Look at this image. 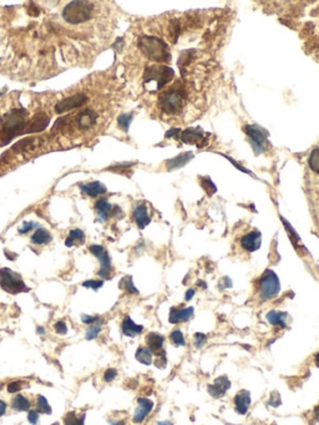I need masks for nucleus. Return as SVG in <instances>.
Masks as SVG:
<instances>
[{
    "instance_id": "7ed1b4c3",
    "label": "nucleus",
    "mask_w": 319,
    "mask_h": 425,
    "mask_svg": "<svg viewBox=\"0 0 319 425\" xmlns=\"http://www.w3.org/2000/svg\"><path fill=\"white\" fill-rule=\"evenodd\" d=\"M25 125H27V111L24 109H13L10 112L0 117L3 134L8 136L7 141L21 132V129L25 127Z\"/></svg>"
},
{
    "instance_id": "c03bdc74",
    "label": "nucleus",
    "mask_w": 319,
    "mask_h": 425,
    "mask_svg": "<svg viewBox=\"0 0 319 425\" xmlns=\"http://www.w3.org/2000/svg\"><path fill=\"white\" fill-rule=\"evenodd\" d=\"M110 424H111V425H125V421H112V420H110Z\"/></svg>"
},
{
    "instance_id": "c9c22d12",
    "label": "nucleus",
    "mask_w": 319,
    "mask_h": 425,
    "mask_svg": "<svg viewBox=\"0 0 319 425\" xmlns=\"http://www.w3.org/2000/svg\"><path fill=\"white\" fill-rule=\"evenodd\" d=\"M54 329H55V332L58 334H61V336H65V334L67 333V325L66 323L64 321H59L55 323V325H54Z\"/></svg>"
},
{
    "instance_id": "4468645a",
    "label": "nucleus",
    "mask_w": 319,
    "mask_h": 425,
    "mask_svg": "<svg viewBox=\"0 0 319 425\" xmlns=\"http://www.w3.org/2000/svg\"><path fill=\"white\" fill-rule=\"evenodd\" d=\"M163 343H165V337L161 336V334L159 333L151 332L150 334H148V337H146V344H148V348L155 354H159L162 352Z\"/></svg>"
},
{
    "instance_id": "9d476101",
    "label": "nucleus",
    "mask_w": 319,
    "mask_h": 425,
    "mask_svg": "<svg viewBox=\"0 0 319 425\" xmlns=\"http://www.w3.org/2000/svg\"><path fill=\"white\" fill-rule=\"evenodd\" d=\"M96 120H97V115L90 109L84 110L83 112H80V114L76 116V124H78L79 129L81 130H86L90 129L91 126H94L96 124Z\"/></svg>"
},
{
    "instance_id": "423d86ee",
    "label": "nucleus",
    "mask_w": 319,
    "mask_h": 425,
    "mask_svg": "<svg viewBox=\"0 0 319 425\" xmlns=\"http://www.w3.org/2000/svg\"><path fill=\"white\" fill-rule=\"evenodd\" d=\"M89 251L97 257L100 261V271H99V276L101 278H109L110 273H111V259H110L109 253L105 251V248L100 245H92L89 247Z\"/></svg>"
},
{
    "instance_id": "72a5a7b5",
    "label": "nucleus",
    "mask_w": 319,
    "mask_h": 425,
    "mask_svg": "<svg viewBox=\"0 0 319 425\" xmlns=\"http://www.w3.org/2000/svg\"><path fill=\"white\" fill-rule=\"evenodd\" d=\"M104 285V280H95V279H90V280H85V282L83 283V287L85 288H91V290L94 291H97L99 288L103 287Z\"/></svg>"
},
{
    "instance_id": "393cba45",
    "label": "nucleus",
    "mask_w": 319,
    "mask_h": 425,
    "mask_svg": "<svg viewBox=\"0 0 319 425\" xmlns=\"http://www.w3.org/2000/svg\"><path fill=\"white\" fill-rule=\"evenodd\" d=\"M286 318L287 313L284 312H271L267 314V319L271 324L273 325H281V327H286Z\"/></svg>"
},
{
    "instance_id": "4be33fe9",
    "label": "nucleus",
    "mask_w": 319,
    "mask_h": 425,
    "mask_svg": "<svg viewBox=\"0 0 319 425\" xmlns=\"http://www.w3.org/2000/svg\"><path fill=\"white\" fill-rule=\"evenodd\" d=\"M30 405H32V403H30L29 399L21 394L15 395L13 398V400H11V408L14 410H16V412H29Z\"/></svg>"
},
{
    "instance_id": "a18cd8bd",
    "label": "nucleus",
    "mask_w": 319,
    "mask_h": 425,
    "mask_svg": "<svg viewBox=\"0 0 319 425\" xmlns=\"http://www.w3.org/2000/svg\"><path fill=\"white\" fill-rule=\"evenodd\" d=\"M44 330H45V329H44L43 327H38V329H36V333H38V334H44V333H45Z\"/></svg>"
},
{
    "instance_id": "39448f33",
    "label": "nucleus",
    "mask_w": 319,
    "mask_h": 425,
    "mask_svg": "<svg viewBox=\"0 0 319 425\" xmlns=\"http://www.w3.org/2000/svg\"><path fill=\"white\" fill-rule=\"evenodd\" d=\"M0 287L11 294L29 292V288L25 285L20 274L10 270V268H2L0 270Z\"/></svg>"
},
{
    "instance_id": "5701e85b",
    "label": "nucleus",
    "mask_w": 319,
    "mask_h": 425,
    "mask_svg": "<svg viewBox=\"0 0 319 425\" xmlns=\"http://www.w3.org/2000/svg\"><path fill=\"white\" fill-rule=\"evenodd\" d=\"M84 242H85V233L81 229H72L70 231L67 239L65 240V246L72 247L75 245H83Z\"/></svg>"
},
{
    "instance_id": "6e6552de",
    "label": "nucleus",
    "mask_w": 319,
    "mask_h": 425,
    "mask_svg": "<svg viewBox=\"0 0 319 425\" xmlns=\"http://www.w3.org/2000/svg\"><path fill=\"white\" fill-rule=\"evenodd\" d=\"M238 243L244 252H255L261 246V233L257 229H250L242 234Z\"/></svg>"
},
{
    "instance_id": "2eb2a0df",
    "label": "nucleus",
    "mask_w": 319,
    "mask_h": 425,
    "mask_svg": "<svg viewBox=\"0 0 319 425\" xmlns=\"http://www.w3.org/2000/svg\"><path fill=\"white\" fill-rule=\"evenodd\" d=\"M134 220H135V222H136V225L138 226V228H145L146 226L150 223V220H151V218H150L149 216L148 207H146L143 203L137 205L136 207H135Z\"/></svg>"
},
{
    "instance_id": "dca6fc26",
    "label": "nucleus",
    "mask_w": 319,
    "mask_h": 425,
    "mask_svg": "<svg viewBox=\"0 0 319 425\" xmlns=\"http://www.w3.org/2000/svg\"><path fill=\"white\" fill-rule=\"evenodd\" d=\"M80 190L90 197H96L99 196V195H104L106 192V187L101 182H99V181H94V182L90 183H83V185H80Z\"/></svg>"
},
{
    "instance_id": "09e8293b",
    "label": "nucleus",
    "mask_w": 319,
    "mask_h": 425,
    "mask_svg": "<svg viewBox=\"0 0 319 425\" xmlns=\"http://www.w3.org/2000/svg\"><path fill=\"white\" fill-rule=\"evenodd\" d=\"M52 425H60V423H54V424H52Z\"/></svg>"
},
{
    "instance_id": "6ab92c4d",
    "label": "nucleus",
    "mask_w": 319,
    "mask_h": 425,
    "mask_svg": "<svg viewBox=\"0 0 319 425\" xmlns=\"http://www.w3.org/2000/svg\"><path fill=\"white\" fill-rule=\"evenodd\" d=\"M95 209L96 214H97L99 216V220L104 222V221H106L107 218H109L110 214H111L112 206L110 205L109 201H107L106 198H100V200L95 203Z\"/></svg>"
},
{
    "instance_id": "ea45409f",
    "label": "nucleus",
    "mask_w": 319,
    "mask_h": 425,
    "mask_svg": "<svg viewBox=\"0 0 319 425\" xmlns=\"http://www.w3.org/2000/svg\"><path fill=\"white\" fill-rule=\"evenodd\" d=\"M35 226L36 225L34 222H24V223H22L21 227L19 228V233H21V234L28 233V232L32 231V229L35 227Z\"/></svg>"
},
{
    "instance_id": "f8f14e48",
    "label": "nucleus",
    "mask_w": 319,
    "mask_h": 425,
    "mask_svg": "<svg viewBox=\"0 0 319 425\" xmlns=\"http://www.w3.org/2000/svg\"><path fill=\"white\" fill-rule=\"evenodd\" d=\"M137 403L138 407L137 409L135 410L134 421L135 423H141V421L150 414V412H151L152 408H154V403L146 398H140L137 400Z\"/></svg>"
},
{
    "instance_id": "cd10ccee",
    "label": "nucleus",
    "mask_w": 319,
    "mask_h": 425,
    "mask_svg": "<svg viewBox=\"0 0 319 425\" xmlns=\"http://www.w3.org/2000/svg\"><path fill=\"white\" fill-rule=\"evenodd\" d=\"M36 410H38V413H43V414H52L53 413L52 407L47 403L46 398L43 395L36 396Z\"/></svg>"
},
{
    "instance_id": "f257e3e1",
    "label": "nucleus",
    "mask_w": 319,
    "mask_h": 425,
    "mask_svg": "<svg viewBox=\"0 0 319 425\" xmlns=\"http://www.w3.org/2000/svg\"><path fill=\"white\" fill-rule=\"evenodd\" d=\"M138 48H140L143 55L152 61L161 62L170 58L167 45L165 44V41L156 38V36H141L138 39Z\"/></svg>"
},
{
    "instance_id": "1a4fd4ad",
    "label": "nucleus",
    "mask_w": 319,
    "mask_h": 425,
    "mask_svg": "<svg viewBox=\"0 0 319 425\" xmlns=\"http://www.w3.org/2000/svg\"><path fill=\"white\" fill-rule=\"evenodd\" d=\"M230 387L231 382L228 381L227 376L222 375L219 376V378H217L213 384L208 385V392H210V394L214 396V398H221V396L225 395L226 392L230 389Z\"/></svg>"
},
{
    "instance_id": "a19ab883",
    "label": "nucleus",
    "mask_w": 319,
    "mask_h": 425,
    "mask_svg": "<svg viewBox=\"0 0 319 425\" xmlns=\"http://www.w3.org/2000/svg\"><path fill=\"white\" fill-rule=\"evenodd\" d=\"M194 339H196V347L197 348H201L206 342V337L201 333H197L196 336H194Z\"/></svg>"
},
{
    "instance_id": "37998d69",
    "label": "nucleus",
    "mask_w": 319,
    "mask_h": 425,
    "mask_svg": "<svg viewBox=\"0 0 319 425\" xmlns=\"http://www.w3.org/2000/svg\"><path fill=\"white\" fill-rule=\"evenodd\" d=\"M193 294H194V291H193V290H190V291H188L187 296H186V301H190V299L192 298V296H193Z\"/></svg>"
},
{
    "instance_id": "49530a36",
    "label": "nucleus",
    "mask_w": 319,
    "mask_h": 425,
    "mask_svg": "<svg viewBox=\"0 0 319 425\" xmlns=\"http://www.w3.org/2000/svg\"><path fill=\"white\" fill-rule=\"evenodd\" d=\"M314 414H315V415H317V416H318V418H319V405H318V407H317V408H315V409H314Z\"/></svg>"
},
{
    "instance_id": "de8ad7c7",
    "label": "nucleus",
    "mask_w": 319,
    "mask_h": 425,
    "mask_svg": "<svg viewBox=\"0 0 319 425\" xmlns=\"http://www.w3.org/2000/svg\"><path fill=\"white\" fill-rule=\"evenodd\" d=\"M315 362H317V365L319 367V353L317 354V357H315Z\"/></svg>"
},
{
    "instance_id": "bb28decb",
    "label": "nucleus",
    "mask_w": 319,
    "mask_h": 425,
    "mask_svg": "<svg viewBox=\"0 0 319 425\" xmlns=\"http://www.w3.org/2000/svg\"><path fill=\"white\" fill-rule=\"evenodd\" d=\"M136 359L138 362H140V363H142V364H146V365H149V364H151V362H152V352L151 350L149 349L148 347H140L137 349V352H136Z\"/></svg>"
},
{
    "instance_id": "a211bd4d",
    "label": "nucleus",
    "mask_w": 319,
    "mask_h": 425,
    "mask_svg": "<svg viewBox=\"0 0 319 425\" xmlns=\"http://www.w3.org/2000/svg\"><path fill=\"white\" fill-rule=\"evenodd\" d=\"M121 329H122V333L128 337H136L138 334L143 330L142 325H138L132 321L130 317H125L122 323H121Z\"/></svg>"
},
{
    "instance_id": "79ce46f5",
    "label": "nucleus",
    "mask_w": 319,
    "mask_h": 425,
    "mask_svg": "<svg viewBox=\"0 0 319 425\" xmlns=\"http://www.w3.org/2000/svg\"><path fill=\"white\" fill-rule=\"evenodd\" d=\"M7 408H8L7 403H5L4 400H0V416H3L5 414V412H7Z\"/></svg>"
},
{
    "instance_id": "c756f323",
    "label": "nucleus",
    "mask_w": 319,
    "mask_h": 425,
    "mask_svg": "<svg viewBox=\"0 0 319 425\" xmlns=\"http://www.w3.org/2000/svg\"><path fill=\"white\" fill-rule=\"evenodd\" d=\"M101 330V323H96V324H91L90 325V328H87L86 333H85V338L87 341H92V339H95L96 337L99 336V333H100Z\"/></svg>"
},
{
    "instance_id": "a878e982",
    "label": "nucleus",
    "mask_w": 319,
    "mask_h": 425,
    "mask_svg": "<svg viewBox=\"0 0 319 425\" xmlns=\"http://www.w3.org/2000/svg\"><path fill=\"white\" fill-rule=\"evenodd\" d=\"M182 140L187 144H197V145H201L203 141V135L200 134L196 130H187L182 134Z\"/></svg>"
},
{
    "instance_id": "412c9836",
    "label": "nucleus",
    "mask_w": 319,
    "mask_h": 425,
    "mask_svg": "<svg viewBox=\"0 0 319 425\" xmlns=\"http://www.w3.org/2000/svg\"><path fill=\"white\" fill-rule=\"evenodd\" d=\"M53 237L50 232L45 228H38L32 236V243L34 245H47L52 242Z\"/></svg>"
},
{
    "instance_id": "7c9ffc66",
    "label": "nucleus",
    "mask_w": 319,
    "mask_h": 425,
    "mask_svg": "<svg viewBox=\"0 0 319 425\" xmlns=\"http://www.w3.org/2000/svg\"><path fill=\"white\" fill-rule=\"evenodd\" d=\"M309 166L314 172L319 174V149L314 150L309 156Z\"/></svg>"
},
{
    "instance_id": "2f4dec72",
    "label": "nucleus",
    "mask_w": 319,
    "mask_h": 425,
    "mask_svg": "<svg viewBox=\"0 0 319 425\" xmlns=\"http://www.w3.org/2000/svg\"><path fill=\"white\" fill-rule=\"evenodd\" d=\"M170 339L175 345H185V338H183V334L180 329L172 330L170 334Z\"/></svg>"
},
{
    "instance_id": "c85d7f7f",
    "label": "nucleus",
    "mask_w": 319,
    "mask_h": 425,
    "mask_svg": "<svg viewBox=\"0 0 319 425\" xmlns=\"http://www.w3.org/2000/svg\"><path fill=\"white\" fill-rule=\"evenodd\" d=\"M120 287L122 288L124 291L129 292V293H132V294H137L138 293L136 288H135L134 283H132V278L130 276L125 277V278H122V280H121V283H120Z\"/></svg>"
},
{
    "instance_id": "0eeeda50",
    "label": "nucleus",
    "mask_w": 319,
    "mask_h": 425,
    "mask_svg": "<svg viewBox=\"0 0 319 425\" xmlns=\"http://www.w3.org/2000/svg\"><path fill=\"white\" fill-rule=\"evenodd\" d=\"M87 101V96L85 93H75L72 96H67L55 105L56 114H64V112L71 111V110L78 109L83 106Z\"/></svg>"
},
{
    "instance_id": "e433bc0d",
    "label": "nucleus",
    "mask_w": 319,
    "mask_h": 425,
    "mask_svg": "<svg viewBox=\"0 0 319 425\" xmlns=\"http://www.w3.org/2000/svg\"><path fill=\"white\" fill-rule=\"evenodd\" d=\"M116 375H117V370L110 368V369H107L105 374H104V381L107 382V383H110V382H112L115 378H116Z\"/></svg>"
},
{
    "instance_id": "f704fd0d",
    "label": "nucleus",
    "mask_w": 319,
    "mask_h": 425,
    "mask_svg": "<svg viewBox=\"0 0 319 425\" xmlns=\"http://www.w3.org/2000/svg\"><path fill=\"white\" fill-rule=\"evenodd\" d=\"M24 388V383L20 381H14V382H10L9 384H8L7 389L9 393H16V392H20V390Z\"/></svg>"
},
{
    "instance_id": "9b49d317",
    "label": "nucleus",
    "mask_w": 319,
    "mask_h": 425,
    "mask_svg": "<svg viewBox=\"0 0 319 425\" xmlns=\"http://www.w3.org/2000/svg\"><path fill=\"white\" fill-rule=\"evenodd\" d=\"M50 117L46 114H38L30 120V123L28 124L27 130L24 132H39L43 131V130L46 129V126L49 125Z\"/></svg>"
},
{
    "instance_id": "f03ea898",
    "label": "nucleus",
    "mask_w": 319,
    "mask_h": 425,
    "mask_svg": "<svg viewBox=\"0 0 319 425\" xmlns=\"http://www.w3.org/2000/svg\"><path fill=\"white\" fill-rule=\"evenodd\" d=\"M281 291L278 277L273 271L268 270L263 273V276L257 282L256 287V301L259 303L268 302L276 298Z\"/></svg>"
},
{
    "instance_id": "58836bf2",
    "label": "nucleus",
    "mask_w": 319,
    "mask_h": 425,
    "mask_svg": "<svg viewBox=\"0 0 319 425\" xmlns=\"http://www.w3.org/2000/svg\"><path fill=\"white\" fill-rule=\"evenodd\" d=\"M99 318H100V317L99 316H86V314H83V316H81V319H83V323L84 324H94L95 322H100L99 321Z\"/></svg>"
},
{
    "instance_id": "b1692460",
    "label": "nucleus",
    "mask_w": 319,
    "mask_h": 425,
    "mask_svg": "<svg viewBox=\"0 0 319 425\" xmlns=\"http://www.w3.org/2000/svg\"><path fill=\"white\" fill-rule=\"evenodd\" d=\"M65 425H85V413L79 415L76 412H69L64 416Z\"/></svg>"
},
{
    "instance_id": "473e14b6",
    "label": "nucleus",
    "mask_w": 319,
    "mask_h": 425,
    "mask_svg": "<svg viewBox=\"0 0 319 425\" xmlns=\"http://www.w3.org/2000/svg\"><path fill=\"white\" fill-rule=\"evenodd\" d=\"M132 120V116L131 115H121L120 117H118V126L121 127V129L124 130V131H128L129 130V125L131 123Z\"/></svg>"
},
{
    "instance_id": "20e7f679",
    "label": "nucleus",
    "mask_w": 319,
    "mask_h": 425,
    "mask_svg": "<svg viewBox=\"0 0 319 425\" xmlns=\"http://www.w3.org/2000/svg\"><path fill=\"white\" fill-rule=\"evenodd\" d=\"M92 4L87 2H71L64 8L63 18L70 24H81L91 19Z\"/></svg>"
},
{
    "instance_id": "f3484780",
    "label": "nucleus",
    "mask_w": 319,
    "mask_h": 425,
    "mask_svg": "<svg viewBox=\"0 0 319 425\" xmlns=\"http://www.w3.org/2000/svg\"><path fill=\"white\" fill-rule=\"evenodd\" d=\"M193 316V308L188 307L186 310H177V308H172L170 313V322L171 323H182L190 321Z\"/></svg>"
},
{
    "instance_id": "4c0bfd02",
    "label": "nucleus",
    "mask_w": 319,
    "mask_h": 425,
    "mask_svg": "<svg viewBox=\"0 0 319 425\" xmlns=\"http://www.w3.org/2000/svg\"><path fill=\"white\" fill-rule=\"evenodd\" d=\"M28 421L32 425H36L39 421V413L38 410H29L28 413Z\"/></svg>"
},
{
    "instance_id": "ddd939ff",
    "label": "nucleus",
    "mask_w": 319,
    "mask_h": 425,
    "mask_svg": "<svg viewBox=\"0 0 319 425\" xmlns=\"http://www.w3.org/2000/svg\"><path fill=\"white\" fill-rule=\"evenodd\" d=\"M251 404V395L250 392L247 390H241L236 396H234V407H236V412L238 414L244 415L247 413L248 407Z\"/></svg>"
},
{
    "instance_id": "aec40b11",
    "label": "nucleus",
    "mask_w": 319,
    "mask_h": 425,
    "mask_svg": "<svg viewBox=\"0 0 319 425\" xmlns=\"http://www.w3.org/2000/svg\"><path fill=\"white\" fill-rule=\"evenodd\" d=\"M246 132H247V135L250 136L253 141H255L256 146L258 147L257 152H258L259 150L263 149L266 137H264L263 134H262V130H259L257 126H247L246 127Z\"/></svg>"
}]
</instances>
